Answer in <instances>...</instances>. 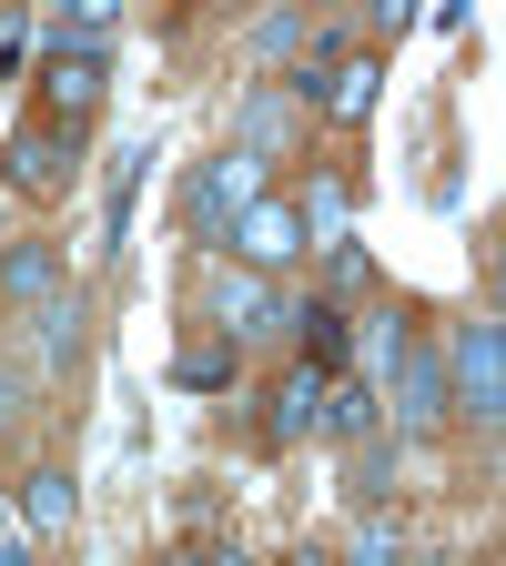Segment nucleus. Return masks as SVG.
<instances>
[{
  "label": "nucleus",
  "mask_w": 506,
  "mask_h": 566,
  "mask_svg": "<svg viewBox=\"0 0 506 566\" xmlns=\"http://www.w3.org/2000/svg\"><path fill=\"white\" fill-rule=\"evenodd\" d=\"M41 102H51V122H92L102 112V51H51V71H41Z\"/></svg>",
  "instance_id": "obj_1"
},
{
  "label": "nucleus",
  "mask_w": 506,
  "mask_h": 566,
  "mask_svg": "<svg viewBox=\"0 0 506 566\" xmlns=\"http://www.w3.org/2000/svg\"><path fill=\"white\" fill-rule=\"evenodd\" d=\"M456 375H466V415H476V424H496V415H506V405H496V324H466Z\"/></svg>",
  "instance_id": "obj_2"
},
{
  "label": "nucleus",
  "mask_w": 506,
  "mask_h": 566,
  "mask_svg": "<svg viewBox=\"0 0 506 566\" xmlns=\"http://www.w3.org/2000/svg\"><path fill=\"white\" fill-rule=\"evenodd\" d=\"M11 192H61V132L51 122L11 132Z\"/></svg>",
  "instance_id": "obj_3"
},
{
  "label": "nucleus",
  "mask_w": 506,
  "mask_h": 566,
  "mask_svg": "<svg viewBox=\"0 0 506 566\" xmlns=\"http://www.w3.org/2000/svg\"><path fill=\"white\" fill-rule=\"evenodd\" d=\"M254 202V163L234 153V163H213L203 172V192H193V223H224V212H244Z\"/></svg>",
  "instance_id": "obj_4"
},
{
  "label": "nucleus",
  "mask_w": 506,
  "mask_h": 566,
  "mask_svg": "<svg viewBox=\"0 0 506 566\" xmlns=\"http://www.w3.org/2000/svg\"><path fill=\"white\" fill-rule=\"evenodd\" d=\"M295 324H304V354H314V375H334V365H344V354H354V324H344L334 304H304Z\"/></svg>",
  "instance_id": "obj_5"
},
{
  "label": "nucleus",
  "mask_w": 506,
  "mask_h": 566,
  "mask_svg": "<svg viewBox=\"0 0 506 566\" xmlns=\"http://www.w3.org/2000/svg\"><path fill=\"white\" fill-rule=\"evenodd\" d=\"M244 253H254V263H283V253H295V212L254 202V212H244Z\"/></svg>",
  "instance_id": "obj_6"
},
{
  "label": "nucleus",
  "mask_w": 506,
  "mask_h": 566,
  "mask_svg": "<svg viewBox=\"0 0 506 566\" xmlns=\"http://www.w3.org/2000/svg\"><path fill=\"white\" fill-rule=\"evenodd\" d=\"M405 424H436L446 415V385H436V365H425V354H405V405H395Z\"/></svg>",
  "instance_id": "obj_7"
},
{
  "label": "nucleus",
  "mask_w": 506,
  "mask_h": 566,
  "mask_svg": "<svg viewBox=\"0 0 506 566\" xmlns=\"http://www.w3.org/2000/svg\"><path fill=\"white\" fill-rule=\"evenodd\" d=\"M304 424H324V375H295V385H283V415H273V436H304Z\"/></svg>",
  "instance_id": "obj_8"
},
{
  "label": "nucleus",
  "mask_w": 506,
  "mask_h": 566,
  "mask_svg": "<svg viewBox=\"0 0 506 566\" xmlns=\"http://www.w3.org/2000/svg\"><path fill=\"white\" fill-rule=\"evenodd\" d=\"M51 273H61V253H51V243H21L11 263H0V294H41Z\"/></svg>",
  "instance_id": "obj_9"
},
{
  "label": "nucleus",
  "mask_w": 506,
  "mask_h": 566,
  "mask_svg": "<svg viewBox=\"0 0 506 566\" xmlns=\"http://www.w3.org/2000/svg\"><path fill=\"white\" fill-rule=\"evenodd\" d=\"M213 304H224V334H234V324H264V314H273V294H264L254 273H244V283L224 273V283H213Z\"/></svg>",
  "instance_id": "obj_10"
},
{
  "label": "nucleus",
  "mask_w": 506,
  "mask_h": 566,
  "mask_svg": "<svg viewBox=\"0 0 506 566\" xmlns=\"http://www.w3.org/2000/svg\"><path fill=\"white\" fill-rule=\"evenodd\" d=\"M21 516H31V536H51V526L71 516V475H31V495H21Z\"/></svg>",
  "instance_id": "obj_11"
},
{
  "label": "nucleus",
  "mask_w": 506,
  "mask_h": 566,
  "mask_svg": "<svg viewBox=\"0 0 506 566\" xmlns=\"http://www.w3.org/2000/svg\"><path fill=\"white\" fill-rule=\"evenodd\" d=\"M71 21H82V51H102L112 21H122V0H71Z\"/></svg>",
  "instance_id": "obj_12"
},
{
  "label": "nucleus",
  "mask_w": 506,
  "mask_h": 566,
  "mask_svg": "<svg viewBox=\"0 0 506 566\" xmlns=\"http://www.w3.org/2000/svg\"><path fill=\"white\" fill-rule=\"evenodd\" d=\"M71 334H82V304H51L41 314V354H71Z\"/></svg>",
  "instance_id": "obj_13"
},
{
  "label": "nucleus",
  "mask_w": 506,
  "mask_h": 566,
  "mask_svg": "<svg viewBox=\"0 0 506 566\" xmlns=\"http://www.w3.org/2000/svg\"><path fill=\"white\" fill-rule=\"evenodd\" d=\"M21 415V375H0V424H11Z\"/></svg>",
  "instance_id": "obj_14"
}]
</instances>
